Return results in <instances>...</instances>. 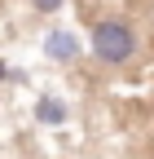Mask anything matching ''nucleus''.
Here are the masks:
<instances>
[{"label":"nucleus","mask_w":154,"mask_h":159,"mask_svg":"<svg viewBox=\"0 0 154 159\" xmlns=\"http://www.w3.org/2000/svg\"><path fill=\"white\" fill-rule=\"evenodd\" d=\"M137 53V31H132L128 22H97L92 27V57H101L106 66H119L128 62V57Z\"/></svg>","instance_id":"f257e3e1"},{"label":"nucleus","mask_w":154,"mask_h":159,"mask_svg":"<svg viewBox=\"0 0 154 159\" xmlns=\"http://www.w3.org/2000/svg\"><path fill=\"white\" fill-rule=\"evenodd\" d=\"M44 53L53 57V62H75V57H79V40H75L71 31H49L44 35Z\"/></svg>","instance_id":"f03ea898"},{"label":"nucleus","mask_w":154,"mask_h":159,"mask_svg":"<svg viewBox=\"0 0 154 159\" xmlns=\"http://www.w3.org/2000/svg\"><path fill=\"white\" fill-rule=\"evenodd\" d=\"M35 119L49 124V128H57V124H66V106L57 102V97H40V102H35Z\"/></svg>","instance_id":"7ed1b4c3"},{"label":"nucleus","mask_w":154,"mask_h":159,"mask_svg":"<svg viewBox=\"0 0 154 159\" xmlns=\"http://www.w3.org/2000/svg\"><path fill=\"white\" fill-rule=\"evenodd\" d=\"M31 5L40 9V13H57V9H62V0H31Z\"/></svg>","instance_id":"20e7f679"},{"label":"nucleus","mask_w":154,"mask_h":159,"mask_svg":"<svg viewBox=\"0 0 154 159\" xmlns=\"http://www.w3.org/2000/svg\"><path fill=\"white\" fill-rule=\"evenodd\" d=\"M5 80H9V66H5V62H0V84H5Z\"/></svg>","instance_id":"39448f33"}]
</instances>
